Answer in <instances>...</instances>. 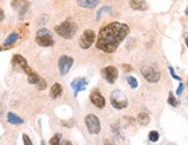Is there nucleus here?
I'll use <instances>...</instances> for the list:
<instances>
[{
	"label": "nucleus",
	"instance_id": "obj_1",
	"mask_svg": "<svg viewBox=\"0 0 188 145\" xmlns=\"http://www.w3.org/2000/svg\"><path fill=\"white\" fill-rule=\"evenodd\" d=\"M128 34L129 26L126 23L111 22L101 29L96 40V47L104 53H113Z\"/></svg>",
	"mask_w": 188,
	"mask_h": 145
},
{
	"label": "nucleus",
	"instance_id": "obj_2",
	"mask_svg": "<svg viewBox=\"0 0 188 145\" xmlns=\"http://www.w3.org/2000/svg\"><path fill=\"white\" fill-rule=\"evenodd\" d=\"M54 31L59 35L60 37L65 38V39H72L77 31V24L74 22V20L67 18L64 22H61L60 24L56 26Z\"/></svg>",
	"mask_w": 188,
	"mask_h": 145
},
{
	"label": "nucleus",
	"instance_id": "obj_3",
	"mask_svg": "<svg viewBox=\"0 0 188 145\" xmlns=\"http://www.w3.org/2000/svg\"><path fill=\"white\" fill-rule=\"evenodd\" d=\"M110 102L113 108L115 110H124L128 106V99L127 96L121 90H114L112 91L110 96Z\"/></svg>",
	"mask_w": 188,
	"mask_h": 145
},
{
	"label": "nucleus",
	"instance_id": "obj_4",
	"mask_svg": "<svg viewBox=\"0 0 188 145\" xmlns=\"http://www.w3.org/2000/svg\"><path fill=\"white\" fill-rule=\"evenodd\" d=\"M36 43L38 44L42 47H50L54 44V39L52 37L50 30L47 29H39L36 32Z\"/></svg>",
	"mask_w": 188,
	"mask_h": 145
},
{
	"label": "nucleus",
	"instance_id": "obj_5",
	"mask_svg": "<svg viewBox=\"0 0 188 145\" xmlns=\"http://www.w3.org/2000/svg\"><path fill=\"white\" fill-rule=\"evenodd\" d=\"M84 123H86L87 130L89 131L90 135H97L101 131V121L95 115V114H88L84 118Z\"/></svg>",
	"mask_w": 188,
	"mask_h": 145
},
{
	"label": "nucleus",
	"instance_id": "obj_6",
	"mask_svg": "<svg viewBox=\"0 0 188 145\" xmlns=\"http://www.w3.org/2000/svg\"><path fill=\"white\" fill-rule=\"evenodd\" d=\"M141 74L150 83H157L161 79V71L155 67H151V66L141 68Z\"/></svg>",
	"mask_w": 188,
	"mask_h": 145
},
{
	"label": "nucleus",
	"instance_id": "obj_7",
	"mask_svg": "<svg viewBox=\"0 0 188 145\" xmlns=\"http://www.w3.org/2000/svg\"><path fill=\"white\" fill-rule=\"evenodd\" d=\"M95 39H96V34H95V31L90 30V29H87V30L83 31V34L81 36L78 45H80L81 49L88 50V49L94 44Z\"/></svg>",
	"mask_w": 188,
	"mask_h": 145
},
{
	"label": "nucleus",
	"instance_id": "obj_8",
	"mask_svg": "<svg viewBox=\"0 0 188 145\" xmlns=\"http://www.w3.org/2000/svg\"><path fill=\"white\" fill-rule=\"evenodd\" d=\"M74 63V59L68 55H61L58 61V68H59V73L61 76H65L68 74L72 66Z\"/></svg>",
	"mask_w": 188,
	"mask_h": 145
},
{
	"label": "nucleus",
	"instance_id": "obj_9",
	"mask_svg": "<svg viewBox=\"0 0 188 145\" xmlns=\"http://www.w3.org/2000/svg\"><path fill=\"white\" fill-rule=\"evenodd\" d=\"M101 74H102L103 78H104L107 83H111V84H113V83L117 81L118 75H119L118 69L115 68L114 66H107V67H104V68L102 69V71H101Z\"/></svg>",
	"mask_w": 188,
	"mask_h": 145
},
{
	"label": "nucleus",
	"instance_id": "obj_10",
	"mask_svg": "<svg viewBox=\"0 0 188 145\" xmlns=\"http://www.w3.org/2000/svg\"><path fill=\"white\" fill-rule=\"evenodd\" d=\"M10 5L19 13L20 18L24 16V14L28 12V9L30 7V2L28 0H12Z\"/></svg>",
	"mask_w": 188,
	"mask_h": 145
},
{
	"label": "nucleus",
	"instance_id": "obj_11",
	"mask_svg": "<svg viewBox=\"0 0 188 145\" xmlns=\"http://www.w3.org/2000/svg\"><path fill=\"white\" fill-rule=\"evenodd\" d=\"M12 65L14 66V67H17V68H21L26 74H29L33 69L30 68L29 66H28V62H27V60L22 57V55H20V54H15V55H13V59H12Z\"/></svg>",
	"mask_w": 188,
	"mask_h": 145
},
{
	"label": "nucleus",
	"instance_id": "obj_12",
	"mask_svg": "<svg viewBox=\"0 0 188 145\" xmlns=\"http://www.w3.org/2000/svg\"><path fill=\"white\" fill-rule=\"evenodd\" d=\"M87 85H88V81H87L84 77L74 78V79L70 82V86H72V89L74 90V97H76L77 93H78L80 91L86 90Z\"/></svg>",
	"mask_w": 188,
	"mask_h": 145
},
{
	"label": "nucleus",
	"instance_id": "obj_13",
	"mask_svg": "<svg viewBox=\"0 0 188 145\" xmlns=\"http://www.w3.org/2000/svg\"><path fill=\"white\" fill-rule=\"evenodd\" d=\"M90 100L94 104L97 108H104L105 107V98L102 96V93L98 91V90H94L91 93H90Z\"/></svg>",
	"mask_w": 188,
	"mask_h": 145
},
{
	"label": "nucleus",
	"instance_id": "obj_14",
	"mask_svg": "<svg viewBox=\"0 0 188 145\" xmlns=\"http://www.w3.org/2000/svg\"><path fill=\"white\" fill-rule=\"evenodd\" d=\"M101 2V0H76V4L86 9H94Z\"/></svg>",
	"mask_w": 188,
	"mask_h": 145
},
{
	"label": "nucleus",
	"instance_id": "obj_15",
	"mask_svg": "<svg viewBox=\"0 0 188 145\" xmlns=\"http://www.w3.org/2000/svg\"><path fill=\"white\" fill-rule=\"evenodd\" d=\"M7 121H8V123L14 124V126H21V124H23V120L21 119L19 115H16L15 113H12V112H9L8 114H7Z\"/></svg>",
	"mask_w": 188,
	"mask_h": 145
},
{
	"label": "nucleus",
	"instance_id": "obj_16",
	"mask_svg": "<svg viewBox=\"0 0 188 145\" xmlns=\"http://www.w3.org/2000/svg\"><path fill=\"white\" fill-rule=\"evenodd\" d=\"M61 93H62V86H61V84L54 83L52 85L51 90H50V97L53 98V99H57V98H59L60 96H61Z\"/></svg>",
	"mask_w": 188,
	"mask_h": 145
},
{
	"label": "nucleus",
	"instance_id": "obj_17",
	"mask_svg": "<svg viewBox=\"0 0 188 145\" xmlns=\"http://www.w3.org/2000/svg\"><path fill=\"white\" fill-rule=\"evenodd\" d=\"M129 6L135 10H144V9H147V5H145L144 0H130Z\"/></svg>",
	"mask_w": 188,
	"mask_h": 145
},
{
	"label": "nucleus",
	"instance_id": "obj_18",
	"mask_svg": "<svg viewBox=\"0 0 188 145\" xmlns=\"http://www.w3.org/2000/svg\"><path fill=\"white\" fill-rule=\"evenodd\" d=\"M17 39H19V34L14 31V32H12V34L6 38V40H5L4 45H5V46H10V45H13V44L15 43Z\"/></svg>",
	"mask_w": 188,
	"mask_h": 145
},
{
	"label": "nucleus",
	"instance_id": "obj_19",
	"mask_svg": "<svg viewBox=\"0 0 188 145\" xmlns=\"http://www.w3.org/2000/svg\"><path fill=\"white\" fill-rule=\"evenodd\" d=\"M137 121H138L140 124L147 126V124H149V122H150V116H149L147 113H140L138 116H137Z\"/></svg>",
	"mask_w": 188,
	"mask_h": 145
},
{
	"label": "nucleus",
	"instance_id": "obj_20",
	"mask_svg": "<svg viewBox=\"0 0 188 145\" xmlns=\"http://www.w3.org/2000/svg\"><path fill=\"white\" fill-rule=\"evenodd\" d=\"M28 75V83L29 84H36L37 82H38V79L41 78L39 75L37 74V73H35L34 70H31L29 74H27Z\"/></svg>",
	"mask_w": 188,
	"mask_h": 145
},
{
	"label": "nucleus",
	"instance_id": "obj_21",
	"mask_svg": "<svg viewBox=\"0 0 188 145\" xmlns=\"http://www.w3.org/2000/svg\"><path fill=\"white\" fill-rule=\"evenodd\" d=\"M112 130H113V134H114V136L117 137V139H118V136L121 137V139H122V141L125 139V137H124V134H122V131H121V129H120L119 126H117V124L112 126Z\"/></svg>",
	"mask_w": 188,
	"mask_h": 145
},
{
	"label": "nucleus",
	"instance_id": "obj_22",
	"mask_svg": "<svg viewBox=\"0 0 188 145\" xmlns=\"http://www.w3.org/2000/svg\"><path fill=\"white\" fill-rule=\"evenodd\" d=\"M36 85V88H37V90H45L46 89V86H47V83H46V81L44 79V78H39L38 79V82L35 84Z\"/></svg>",
	"mask_w": 188,
	"mask_h": 145
},
{
	"label": "nucleus",
	"instance_id": "obj_23",
	"mask_svg": "<svg viewBox=\"0 0 188 145\" xmlns=\"http://www.w3.org/2000/svg\"><path fill=\"white\" fill-rule=\"evenodd\" d=\"M51 145H59L61 144V134H56L54 136L52 137L49 142Z\"/></svg>",
	"mask_w": 188,
	"mask_h": 145
},
{
	"label": "nucleus",
	"instance_id": "obj_24",
	"mask_svg": "<svg viewBox=\"0 0 188 145\" xmlns=\"http://www.w3.org/2000/svg\"><path fill=\"white\" fill-rule=\"evenodd\" d=\"M158 139H159V132H158V131L152 130V131L149 132V141H150V142L155 143V142H157Z\"/></svg>",
	"mask_w": 188,
	"mask_h": 145
},
{
	"label": "nucleus",
	"instance_id": "obj_25",
	"mask_svg": "<svg viewBox=\"0 0 188 145\" xmlns=\"http://www.w3.org/2000/svg\"><path fill=\"white\" fill-rule=\"evenodd\" d=\"M127 82H128L129 86H130L132 89H136L137 85H138L136 78H135V77H133V76H128V77H127Z\"/></svg>",
	"mask_w": 188,
	"mask_h": 145
},
{
	"label": "nucleus",
	"instance_id": "obj_26",
	"mask_svg": "<svg viewBox=\"0 0 188 145\" xmlns=\"http://www.w3.org/2000/svg\"><path fill=\"white\" fill-rule=\"evenodd\" d=\"M167 102L173 106V107H175V106H178V100L174 98V96L172 94V92H170V96H169V99H167Z\"/></svg>",
	"mask_w": 188,
	"mask_h": 145
},
{
	"label": "nucleus",
	"instance_id": "obj_27",
	"mask_svg": "<svg viewBox=\"0 0 188 145\" xmlns=\"http://www.w3.org/2000/svg\"><path fill=\"white\" fill-rule=\"evenodd\" d=\"M107 10H110V7H106V6H105V7L101 8V10L97 13V17H96V18H97V21H99V20H101V17H102V15H103V13H104V12H107Z\"/></svg>",
	"mask_w": 188,
	"mask_h": 145
},
{
	"label": "nucleus",
	"instance_id": "obj_28",
	"mask_svg": "<svg viewBox=\"0 0 188 145\" xmlns=\"http://www.w3.org/2000/svg\"><path fill=\"white\" fill-rule=\"evenodd\" d=\"M22 138H23V143H24L26 145H33V142H31V139L29 138V136H28V135L23 134Z\"/></svg>",
	"mask_w": 188,
	"mask_h": 145
},
{
	"label": "nucleus",
	"instance_id": "obj_29",
	"mask_svg": "<svg viewBox=\"0 0 188 145\" xmlns=\"http://www.w3.org/2000/svg\"><path fill=\"white\" fill-rule=\"evenodd\" d=\"M169 70H170V73H171V75H172V77L173 78H175V79H178V81H181V78H180L175 73H174V70H173V68L172 67H169Z\"/></svg>",
	"mask_w": 188,
	"mask_h": 145
},
{
	"label": "nucleus",
	"instance_id": "obj_30",
	"mask_svg": "<svg viewBox=\"0 0 188 145\" xmlns=\"http://www.w3.org/2000/svg\"><path fill=\"white\" fill-rule=\"evenodd\" d=\"M184 89H185V85H184L182 83H180L179 88H178V90H177V94H178V96H181V93L184 92Z\"/></svg>",
	"mask_w": 188,
	"mask_h": 145
},
{
	"label": "nucleus",
	"instance_id": "obj_31",
	"mask_svg": "<svg viewBox=\"0 0 188 145\" xmlns=\"http://www.w3.org/2000/svg\"><path fill=\"white\" fill-rule=\"evenodd\" d=\"M4 18H5V13H4V10H2V9L0 8V22H1Z\"/></svg>",
	"mask_w": 188,
	"mask_h": 145
},
{
	"label": "nucleus",
	"instance_id": "obj_32",
	"mask_svg": "<svg viewBox=\"0 0 188 145\" xmlns=\"http://www.w3.org/2000/svg\"><path fill=\"white\" fill-rule=\"evenodd\" d=\"M124 68H125V70H127V71H128V70H132L130 66H128V65H127V66H126V65H124Z\"/></svg>",
	"mask_w": 188,
	"mask_h": 145
},
{
	"label": "nucleus",
	"instance_id": "obj_33",
	"mask_svg": "<svg viewBox=\"0 0 188 145\" xmlns=\"http://www.w3.org/2000/svg\"><path fill=\"white\" fill-rule=\"evenodd\" d=\"M186 45H187V47H188V36L186 37Z\"/></svg>",
	"mask_w": 188,
	"mask_h": 145
},
{
	"label": "nucleus",
	"instance_id": "obj_34",
	"mask_svg": "<svg viewBox=\"0 0 188 145\" xmlns=\"http://www.w3.org/2000/svg\"><path fill=\"white\" fill-rule=\"evenodd\" d=\"M186 15H187V16H188V9H187V10H186Z\"/></svg>",
	"mask_w": 188,
	"mask_h": 145
}]
</instances>
